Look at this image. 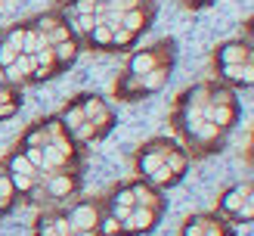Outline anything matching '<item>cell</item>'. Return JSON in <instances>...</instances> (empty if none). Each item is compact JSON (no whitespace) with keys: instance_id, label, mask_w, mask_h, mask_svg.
<instances>
[{"instance_id":"cell-4","label":"cell","mask_w":254,"mask_h":236,"mask_svg":"<svg viewBox=\"0 0 254 236\" xmlns=\"http://www.w3.org/2000/svg\"><path fill=\"white\" fill-rule=\"evenodd\" d=\"M31 168H34V165H31L25 156H16V158H12V171H16V174H25V177H28Z\"/></svg>"},{"instance_id":"cell-24","label":"cell","mask_w":254,"mask_h":236,"mask_svg":"<svg viewBox=\"0 0 254 236\" xmlns=\"http://www.w3.org/2000/svg\"><path fill=\"white\" fill-rule=\"evenodd\" d=\"M0 196H3V199L9 196V183H6V180H0Z\"/></svg>"},{"instance_id":"cell-1","label":"cell","mask_w":254,"mask_h":236,"mask_svg":"<svg viewBox=\"0 0 254 236\" xmlns=\"http://www.w3.org/2000/svg\"><path fill=\"white\" fill-rule=\"evenodd\" d=\"M74 224H78L81 230H93V224H96V211H93V208H78V211H74Z\"/></svg>"},{"instance_id":"cell-20","label":"cell","mask_w":254,"mask_h":236,"mask_svg":"<svg viewBox=\"0 0 254 236\" xmlns=\"http://www.w3.org/2000/svg\"><path fill=\"white\" fill-rule=\"evenodd\" d=\"M81 28H87V31H90V28H93V19H90V16H87V12H84V19H81Z\"/></svg>"},{"instance_id":"cell-25","label":"cell","mask_w":254,"mask_h":236,"mask_svg":"<svg viewBox=\"0 0 254 236\" xmlns=\"http://www.w3.org/2000/svg\"><path fill=\"white\" fill-rule=\"evenodd\" d=\"M81 236H96V233H93V230H84V233H81Z\"/></svg>"},{"instance_id":"cell-21","label":"cell","mask_w":254,"mask_h":236,"mask_svg":"<svg viewBox=\"0 0 254 236\" xmlns=\"http://www.w3.org/2000/svg\"><path fill=\"white\" fill-rule=\"evenodd\" d=\"M37 59H41V62H50V59H53V53H50V50H41V53H37Z\"/></svg>"},{"instance_id":"cell-7","label":"cell","mask_w":254,"mask_h":236,"mask_svg":"<svg viewBox=\"0 0 254 236\" xmlns=\"http://www.w3.org/2000/svg\"><path fill=\"white\" fill-rule=\"evenodd\" d=\"M50 190H53V193H68L71 190V180L68 177H56L53 183H50Z\"/></svg>"},{"instance_id":"cell-15","label":"cell","mask_w":254,"mask_h":236,"mask_svg":"<svg viewBox=\"0 0 254 236\" xmlns=\"http://www.w3.org/2000/svg\"><path fill=\"white\" fill-rule=\"evenodd\" d=\"M155 168H161V156H149L146 158V171H155Z\"/></svg>"},{"instance_id":"cell-10","label":"cell","mask_w":254,"mask_h":236,"mask_svg":"<svg viewBox=\"0 0 254 236\" xmlns=\"http://www.w3.org/2000/svg\"><path fill=\"white\" fill-rule=\"evenodd\" d=\"M146 75H149V78H146L143 84H146V87H158V84H161V75H164V72H146Z\"/></svg>"},{"instance_id":"cell-17","label":"cell","mask_w":254,"mask_h":236,"mask_svg":"<svg viewBox=\"0 0 254 236\" xmlns=\"http://www.w3.org/2000/svg\"><path fill=\"white\" fill-rule=\"evenodd\" d=\"M168 177H171V168H155V180L158 183H164Z\"/></svg>"},{"instance_id":"cell-14","label":"cell","mask_w":254,"mask_h":236,"mask_svg":"<svg viewBox=\"0 0 254 236\" xmlns=\"http://www.w3.org/2000/svg\"><path fill=\"white\" fill-rule=\"evenodd\" d=\"M71 53H74V44H71V41H68V44H59V56H62V59H68Z\"/></svg>"},{"instance_id":"cell-8","label":"cell","mask_w":254,"mask_h":236,"mask_svg":"<svg viewBox=\"0 0 254 236\" xmlns=\"http://www.w3.org/2000/svg\"><path fill=\"white\" fill-rule=\"evenodd\" d=\"M152 62H155V59H152V56H139V59L133 62V69H136L139 75H146V72L152 69Z\"/></svg>"},{"instance_id":"cell-12","label":"cell","mask_w":254,"mask_h":236,"mask_svg":"<svg viewBox=\"0 0 254 236\" xmlns=\"http://www.w3.org/2000/svg\"><path fill=\"white\" fill-rule=\"evenodd\" d=\"M25 158H28L31 165H44V153H41V149H31V153L25 156Z\"/></svg>"},{"instance_id":"cell-9","label":"cell","mask_w":254,"mask_h":236,"mask_svg":"<svg viewBox=\"0 0 254 236\" xmlns=\"http://www.w3.org/2000/svg\"><path fill=\"white\" fill-rule=\"evenodd\" d=\"M124 25H127V31H133V28H139V25H143V16H139V12H130V16L124 19Z\"/></svg>"},{"instance_id":"cell-6","label":"cell","mask_w":254,"mask_h":236,"mask_svg":"<svg viewBox=\"0 0 254 236\" xmlns=\"http://www.w3.org/2000/svg\"><path fill=\"white\" fill-rule=\"evenodd\" d=\"M0 62H3V66H12V62H16V47H0Z\"/></svg>"},{"instance_id":"cell-5","label":"cell","mask_w":254,"mask_h":236,"mask_svg":"<svg viewBox=\"0 0 254 236\" xmlns=\"http://www.w3.org/2000/svg\"><path fill=\"white\" fill-rule=\"evenodd\" d=\"M31 69H34V59H31V56H22V59L16 62V66L9 69V75H19V72H22V75H28Z\"/></svg>"},{"instance_id":"cell-18","label":"cell","mask_w":254,"mask_h":236,"mask_svg":"<svg viewBox=\"0 0 254 236\" xmlns=\"http://www.w3.org/2000/svg\"><path fill=\"white\" fill-rule=\"evenodd\" d=\"M93 6H96V0H81V3H78L81 12H93Z\"/></svg>"},{"instance_id":"cell-11","label":"cell","mask_w":254,"mask_h":236,"mask_svg":"<svg viewBox=\"0 0 254 236\" xmlns=\"http://www.w3.org/2000/svg\"><path fill=\"white\" fill-rule=\"evenodd\" d=\"M93 37H96L99 44H106V41H112V31H109V28H103V25H99V28L93 31Z\"/></svg>"},{"instance_id":"cell-2","label":"cell","mask_w":254,"mask_h":236,"mask_svg":"<svg viewBox=\"0 0 254 236\" xmlns=\"http://www.w3.org/2000/svg\"><path fill=\"white\" fill-rule=\"evenodd\" d=\"M242 59H248L245 47L233 44V47H226V50H223V62H226V66H236V62H242Z\"/></svg>"},{"instance_id":"cell-3","label":"cell","mask_w":254,"mask_h":236,"mask_svg":"<svg viewBox=\"0 0 254 236\" xmlns=\"http://www.w3.org/2000/svg\"><path fill=\"white\" fill-rule=\"evenodd\" d=\"M127 221H130V227L146 230V227H152V211H136V215H130Z\"/></svg>"},{"instance_id":"cell-22","label":"cell","mask_w":254,"mask_h":236,"mask_svg":"<svg viewBox=\"0 0 254 236\" xmlns=\"http://www.w3.org/2000/svg\"><path fill=\"white\" fill-rule=\"evenodd\" d=\"M68 118H71V121H74V124H78V121H81V118H84V112H81V109H74V112H71V115H68Z\"/></svg>"},{"instance_id":"cell-19","label":"cell","mask_w":254,"mask_h":236,"mask_svg":"<svg viewBox=\"0 0 254 236\" xmlns=\"http://www.w3.org/2000/svg\"><path fill=\"white\" fill-rule=\"evenodd\" d=\"M115 218H121V221H127V218H130V208H127V205H121V208H115Z\"/></svg>"},{"instance_id":"cell-23","label":"cell","mask_w":254,"mask_h":236,"mask_svg":"<svg viewBox=\"0 0 254 236\" xmlns=\"http://www.w3.org/2000/svg\"><path fill=\"white\" fill-rule=\"evenodd\" d=\"M106 233H118V221H109L106 224Z\"/></svg>"},{"instance_id":"cell-13","label":"cell","mask_w":254,"mask_h":236,"mask_svg":"<svg viewBox=\"0 0 254 236\" xmlns=\"http://www.w3.org/2000/svg\"><path fill=\"white\" fill-rule=\"evenodd\" d=\"M22 47L28 50V53H34V50H37V37H34V34H25V41H22Z\"/></svg>"},{"instance_id":"cell-16","label":"cell","mask_w":254,"mask_h":236,"mask_svg":"<svg viewBox=\"0 0 254 236\" xmlns=\"http://www.w3.org/2000/svg\"><path fill=\"white\" fill-rule=\"evenodd\" d=\"M226 205H230L233 211H236V208H242V193H233V196H230V202H226Z\"/></svg>"}]
</instances>
